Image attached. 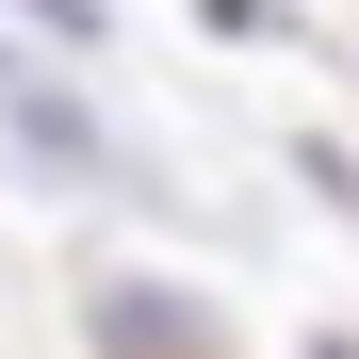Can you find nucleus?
Listing matches in <instances>:
<instances>
[{
  "mask_svg": "<svg viewBox=\"0 0 359 359\" xmlns=\"http://www.w3.org/2000/svg\"><path fill=\"white\" fill-rule=\"evenodd\" d=\"M82 343H98V359H229L212 294H180V278H98V294H82Z\"/></svg>",
  "mask_w": 359,
  "mask_h": 359,
  "instance_id": "1",
  "label": "nucleus"
},
{
  "mask_svg": "<svg viewBox=\"0 0 359 359\" xmlns=\"http://www.w3.org/2000/svg\"><path fill=\"white\" fill-rule=\"evenodd\" d=\"M0 131H17L33 163H66V180H98V163H114V147H98V114H82V98H49V82H17V98H0Z\"/></svg>",
  "mask_w": 359,
  "mask_h": 359,
  "instance_id": "2",
  "label": "nucleus"
},
{
  "mask_svg": "<svg viewBox=\"0 0 359 359\" xmlns=\"http://www.w3.org/2000/svg\"><path fill=\"white\" fill-rule=\"evenodd\" d=\"M33 33H66V49H98V0H17Z\"/></svg>",
  "mask_w": 359,
  "mask_h": 359,
  "instance_id": "3",
  "label": "nucleus"
},
{
  "mask_svg": "<svg viewBox=\"0 0 359 359\" xmlns=\"http://www.w3.org/2000/svg\"><path fill=\"white\" fill-rule=\"evenodd\" d=\"M17 82H33V66H17V49H0V98H17Z\"/></svg>",
  "mask_w": 359,
  "mask_h": 359,
  "instance_id": "4",
  "label": "nucleus"
},
{
  "mask_svg": "<svg viewBox=\"0 0 359 359\" xmlns=\"http://www.w3.org/2000/svg\"><path fill=\"white\" fill-rule=\"evenodd\" d=\"M311 359H359V343H343V327H327V343H311Z\"/></svg>",
  "mask_w": 359,
  "mask_h": 359,
  "instance_id": "5",
  "label": "nucleus"
}]
</instances>
